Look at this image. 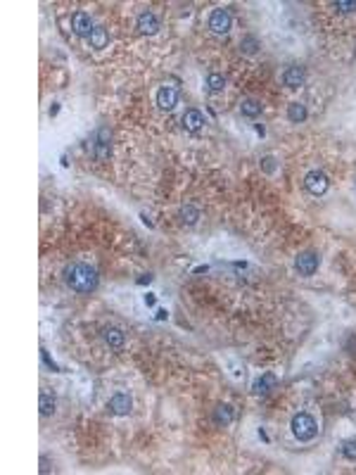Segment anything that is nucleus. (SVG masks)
<instances>
[{"instance_id": "nucleus-13", "label": "nucleus", "mask_w": 356, "mask_h": 475, "mask_svg": "<svg viewBox=\"0 0 356 475\" xmlns=\"http://www.w3.org/2000/svg\"><path fill=\"white\" fill-rule=\"evenodd\" d=\"M181 121H183V129L193 131V133H195V131H200L202 126L207 124V121H204V114H202L200 110H188L185 114H183Z\"/></svg>"}, {"instance_id": "nucleus-16", "label": "nucleus", "mask_w": 356, "mask_h": 475, "mask_svg": "<svg viewBox=\"0 0 356 475\" xmlns=\"http://www.w3.org/2000/svg\"><path fill=\"white\" fill-rule=\"evenodd\" d=\"M306 117H309V112H306V107L302 102L287 105V119H290L292 124H302V121H306Z\"/></svg>"}, {"instance_id": "nucleus-1", "label": "nucleus", "mask_w": 356, "mask_h": 475, "mask_svg": "<svg viewBox=\"0 0 356 475\" xmlns=\"http://www.w3.org/2000/svg\"><path fill=\"white\" fill-rule=\"evenodd\" d=\"M65 283L81 295H88L97 287V271L83 261H74L65 269Z\"/></svg>"}, {"instance_id": "nucleus-28", "label": "nucleus", "mask_w": 356, "mask_h": 475, "mask_svg": "<svg viewBox=\"0 0 356 475\" xmlns=\"http://www.w3.org/2000/svg\"><path fill=\"white\" fill-rule=\"evenodd\" d=\"M155 302H157V297H155V295H145V304H148V306H155Z\"/></svg>"}, {"instance_id": "nucleus-21", "label": "nucleus", "mask_w": 356, "mask_h": 475, "mask_svg": "<svg viewBox=\"0 0 356 475\" xmlns=\"http://www.w3.org/2000/svg\"><path fill=\"white\" fill-rule=\"evenodd\" d=\"M207 88L212 93H219V91H223L226 88V78L221 76V74H216V72H212L207 76Z\"/></svg>"}, {"instance_id": "nucleus-12", "label": "nucleus", "mask_w": 356, "mask_h": 475, "mask_svg": "<svg viewBox=\"0 0 356 475\" xmlns=\"http://www.w3.org/2000/svg\"><path fill=\"white\" fill-rule=\"evenodd\" d=\"M276 385H278V378H276V373H264L261 378H257L252 385L254 395H268L271 390H276Z\"/></svg>"}, {"instance_id": "nucleus-17", "label": "nucleus", "mask_w": 356, "mask_h": 475, "mask_svg": "<svg viewBox=\"0 0 356 475\" xmlns=\"http://www.w3.org/2000/svg\"><path fill=\"white\" fill-rule=\"evenodd\" d=\"M240 112H242V117H249V119L259 117L261 114V102L259 100H254V98H245L242 102H240Z\"/></svg>"}, {"instance_id": "nucleus-8", "label": "nucleus", "mask_w": 356, "mask_h": 475, "mask_svg": "<svg viewBox=\"0 0 356 475\" xmlns=\"http://www.w3.org/2000/svg\"><path fill=\"white\" fill-rule=\"evenodd\" d=\"M71 29H74L76 36H88V38H91V33L95 26H93V19L88 12H76L71 17Z\"/></svg>"}, {"instance_id": "nucleus-15", "label": "nucleus", "mask_w": 356, "mask_h": 475, "mask_svg": "<svg viewBox=\"0 0 356 475\" xmlns=\"http://www.w3.org/2000/svg\"><path fill=\"white\" fill-rule=\"evenodd\" d=\"M102 338H104V342L110 347H114V349H119V347H123V333L119 331V328H114V325H107L102 331Z\"/></svg>"}, {"instance_id": "nucleus-14", "label": "nucleus", "mask_w": 356, "mask_h": 475, "mask_svg": "<svg viewBox=\"0 0 356 475\" xmlns=\"http://www.w3.org/2000/svg\"><path fill=\"white\" fill-rule=\"evenodd\" d=\"M231 421H233V406L231 404H221V406L214 409V423L219 425V428L231 425Z\"/></svg>"}, {"instance_id": "nucleus-10", "label": "nucleus", "mask_w": 356, "mask_h": 475, "mask_svg": "<svg viewBox=\"0 0 356 475\" xmlns=\"http://www.w3.org/2000/svg\"><path fill=\"white\" fill-rule=\"evenodd\" d=\"M131 406H133V402H131V397L129 395H123V392H117V395L107 402V409H110L112 414H117V416H126V414H131Z\"/></svg>"}, {"instance_id": "nucleus-30", "label": "nucleus", "mask_w": 356, "mask_h": 475, "mask_svg": "<svg viewBox=\"0 0 356 475\" xmlns=\"http://www.w3.org/2000/svg\"><path fill=\"white\" fill-rule=\"evenodd\" d=\"M57 112H59V105H52V107H50V114H52V117H55Z\"/></svg>"}, {"instance_id": "nucleus-11", "label": "nucleus", "mask_w": 356, "mask_h": 475, "mask_svg": "<svg viewBox=\"0 0 356 475\" xmlns=\"http://www.w3.org/2000/svg\"><path fill=\"white\" fill-rule=\"evenodd\" d=\"M304 67H299V65H292V67H287L283 72V84L287 86V88H299V86L304 84Z\"/></svg>"}, {"instance_id": "nucleus-26", "label": "nucleus", "mask_w": 356, "mask_h": 475, "mask_svg": "<svg viewBox=\"0 0 356 475\" xmlns=\"http://www.w3.org/2000/svg\"><path fill=\"white\" fill-rule=\"evenodd\" d=\"M261 162H264V169L268 171V174H271V171L276 169V164H273V162H276V159H273V157H264V159H261Z\"/></svg>"}, {"instance_id": "nucleus-23", "label": "nucleus", "mask_w": 356, "mask_h": 475, "mask_svg": "<svg viewBox=\"0 0 356 475\" xmlns=\"http://www.w3.org/2000/svg\"><path fill=\"white\" fill-rule=\"evenodd\" d=\"M342 454L349 459V461H356V440H347L342 444Z\"/></svg>"}, {"instance_id": "nucleus-5", "label": "nucleus", "mask_w": 356, "mask_h": 475, "mask_svg": "<svg viewBox=\"0 0 356 475\" xmlns=\"http://www.w3.org/2000/svg\"><path fill=\"white\" fill-rule=\"evenodd\" d=\"M231 24H233V19H231L228 10H223V7L212 10V14H209V29L214 33H228L231 31Z\"/></svg>"}, {"instance_id": "nucleus-18", "label": "nucleus", "mask_w": 356, "mask_h": 475, "mask_svg": "<svg viewBox=\"0 0 356 475\" xmlns=\"http://www.w3.org/2000/svg\"><path fill=\"white\" fill-rule=\"evenodd\" d=\"M88 40H91V48H95V50H102V48H107V40H110V36H107V31H104L102 26H95Z\"/></svg>"}, {"instance_id": "nucleus-22", "label": "nucleus", "mask_w": 356, "mask_h": 475, "mask_svg": "<svg viewBox=\"0 0 356 475\" xmlns=\"http://www.w3.org/2000/svg\"><path fill=\"white\" fill-rule=\"evenodd\" d=\"M38 409H40V414H43V416H52V414H55V399H52L50 395H40Z\"/></svg>"}, {"instance_id": "nucleus-9", "label": "nucleus", "mask_w": 356, "mask_h": 475, "mask_svg": "<svg viewBox=\"0 0 356 475\" xmlns=\"http://www.w3.org/2000/svg\"><path fill=\"white\" fill-rule=\"evenodd\" d=\"M110 129L107 126H100L97 129V138H95V157L100 159V162H104L107 157H110Z\"/></svg>"}, {"instance_id": "nucleus-19", "label": "nucleus", "mask_w": 356, "mask_h": 475, "mask_svg": "<svg viewBox=\"0 0 356 475\" xmlns=\"http://www.w3.org/2000/svg\"><path fill=\"white\" fill-rule=\"evenodd\" d=\"M259 48H261V43L257 36H249V33H247V36H242V40H240V52H242V55H254Z\"/></svg>"}, {"instance_id": "nucleus-29", "label": "nucleus", "mask_w": 356, "mask_h": 475, "mask_svg": "<svg viewBox=\"0 0 356 475\" xmlns=\"http://www.w3.org/2000/svg\"><path fill=\"white\" fill-rule=\"evenodd\" d=\"M157 319H159V321L166 319V309H159V312H157Z\"/></svg>"}, {"instance_id": "nucleus-2", "label": "nucleus", "mask_w": 356, "mask_h": 475, "mask_svg": "<svg viewBox=\"0 0 356 475\" xmlns=\"http://www.w3.org/2000/svg\"><path fill=\"white\" fill-rule=\"evenodd\" d=\"M290 428H292V435H295V440H299V442H311V440L318 435L316 418L311 416V414H306V411H302V414H295V416H292Z\"/></svg>"}, {"instance_id": "nucleus-3", "label": "nucleus", "mask_w": 356, "mask_h": 475, "mask_svg": "<svg viewBox=\"0 0 356 475\" xmlns=\"http://www.w3.org/2000/svg\"><path fill=\"white\" fill-rule=\"evenodd\" d=\"M304 185L311 195H323L325 190H328V185H330V181H328V176H325L321 169H311L309 174L304 176Z\"/></svg>"}, {"instance_id": "nucleus-25", "label": "nucleus", "mask_w": 356, "mask_h": 475, "mask_svg": "<svg viewBox=\"0 0 356 475\" xmlns=\"http://www.w3.org/2000/svg\"><path fill=\"white\" fill-rule=\"evenodd\" d=\"M40 357H43V361H46L48 368H52V371H57V364H55V361H50V357H48V352H46V349H40Z\"/></svg>"}, {"instance_id": "nucleus-7", "label": "nucleus", "mask_w": 356, "mask_h": 475, "mask_svg": "<svg viewBox=\"0 0 356 475\" xmlns=\"http://www.w3.org/2000/svg\"><path fill=\"white\" fill-rule=\"evenodd\" d=\"M157 105H159V110H164V112L174 110L176 105H178V91H176L174 86H162V88L157 91Z\"/></svg>"}, {"instance_id": "nucleus-4", "label": "nucleus", "mask_w": 356, "mask_h": 475, "mask_svg": "<svg viewBox=\"0 0 356 475\" xmlns=\"http://www.w3.org/2000/svg\"><path fill=\"white\" fill-rule=\"evenodd\" d=\"M318 264H321V257L313 252H302L295 259V269H297L299 276H304V278H309V276H313L318 271Z\"/></svg>"}, {"instance_id": "nucleus-24", "label": "nucleus", "mask_w": 356, "mask_h": 475, "mask_svg": "<svg viewBox=\"0 0 356 475\" xmlns=\"http://www.w3.org/2000/svg\"><path fill=\"white\" fill-rule=\"evenodd\" d=\"M335 10H340V12H354V10H356V3H354V0H337V3H335Z\"/></svg>"}, {"instance_id": "nucleus-27", "label": "nucleus", "mask_w": 356, "mask_h": 475, "mask_svg": "<svg viewBox=\"0 0 356 475\" xmlns=\"http://www.w3.org/2000/svg\"><path fill=\"white\" fill-rule=\"evenodd\" d=\"M150 280H152V276H150V274H142L140 278H138V285H148Z\"/></svg>"}, {"instance_id": "nucleus-20", "label": "nucleus", "mask_w": 356, "mask_h": 475, "mask_svg": "<svg viewBox=\"0 0 356 475\" xmlns=\"http://www.w3.org/2000/svg\"><path fill=\"white\" fill-rule=\"evenodd\" d=\"M197 219H200V209L193 207V204H185V207L181 209V221L188 223V226H195L197 223Z\"/></svg>"}, {"instance_id": "nucleus-6", "label": "nucleus", "mask_w": 356, "mask_h": 475, "mask_svg": "<svg viewBox=\"0 0 356 475\" xmlns=\"http://www.w3.org/2000/svg\"><path fill=\"white\" fill-rule=\"evenodd\" d=\"M136 29L140 33H148V36L157 33L159 31V19H157V14L150 12V10H142V12L138 14V19H136Z\"/></svg>"}]
</instances>
